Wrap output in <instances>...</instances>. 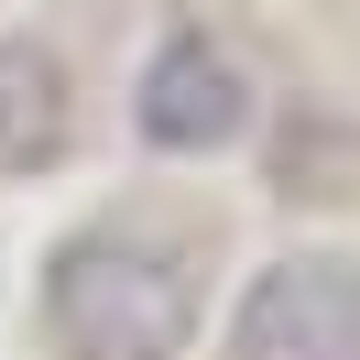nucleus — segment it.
<instances>
[{
  "label": "nucleus",
  "mask_w": 360,
  "mask_h": 360,
  "mask_svg": "<svg viewBox=\"0 0 360 360\" xmlns=\"http://www.w3.org/2000/svg\"><path fill=\"white\" fill-rule=\"evenodd\" d=\"M229 360H360V262L295 251V262L251 273L240 316H229Z\"/></svg>",
  "instance_id": "obj_2"
},
{
  "label": "nucleus",
  "mask_w": 360,
  "mask_h": 360,
  "mask_svg": "<svg viewBox=\"0 0 360 360\" xmlns=\"http://www.w3.org/2000/svg\"><path fill=\"white\" fill-rule=\"evenodd\" d=\"M66 142V66L44 44H0V175Z\"/></svg>",
  "instance_id": "obj_4"
},
{
  "label": "nucleus",
  "mask_w": 360,
  "mask_h": 360,
  "mask_svg": "<svg viewBox=\"0 0 360 360\" xmlns=\"http://www.w3.org/2000/svg\"><path fill=\"white\" fill-rule=\"evenodd\" d=\"M142 131L164 153H219V142L251 131V88L207 33H175V44L142 66Z\"/></svg>",
  "instance_id": "obj_3"
},
{
  "label": "nucleus",
  "mask_w": 360,
  "mask_h": 360,
  "mask_svg": "<svg viewBox=\"0 0 360 360\" xmlns=\"http://www.w3.org/2000/svg\"><path fill=\"white\" fill-rule=\"evenodd\" d=\"M44 316L77 360H164L186 338V284L142 240H77L44 284Z\"/></svg>",
  "instance_id": "obj_1"
}]
</instances>
